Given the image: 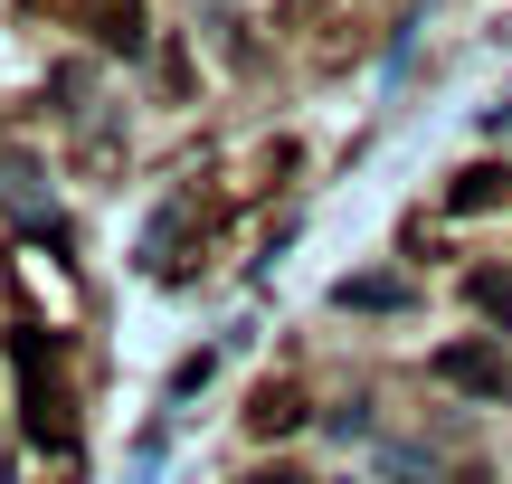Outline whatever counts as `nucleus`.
<instances>
[{
  "label": "nucleus",
  "mask_w": 512,
  "mask_h": 484,
  "mask_svg": "<svg viewBox=\"0 0 512 484\" xmlns=\"http://www.w3.org/2000/svg\"><path fill=\"white\" fill-rule=\"evenodd\" d=\"M332 304H342V314H399V304H408V276H342V295H332Z\"/></svg>",
  "instance_id": "5"
},
{
  "label": "nucleus",
  "mask_w": 512,
  "mask_h": 484,
  "mask_svg": "<svg viewBox=\"0 0 512 484\" xmlns=\"http://www.w3.org/2000/svg\"><path fill=\"white\" fill-rule=\"evenodd\" d=\"M247 484H304V475H285V466H275V475H247Z\"/></svg>",
  "instance_id": "8"
},
{
  "label": "nucleus",
  "mask_w": 512,
  "mask_h": 484,
  "mask_svg": "<svg viewBox=\"0 0 512 484\" xmlns=\"http://www.w3.org/2000/svg\"><path fill=\"white\" fill-rule=\"evenodd\" d=\"M247 428H256V437H294V428H304V399H294V390H266V399L247 409Z\"/></svg>",
  "instance_id": "7"
},
{
  "label": "nucleus",
  "mask_w": 512,
  "mask_h": 484,
  "mask_svg": "<svg viewBox=\"0 0 512 484\" xmlns=\"http://www.w3.org/2000/svg\"><path fill=\"white\" fill-rule=\"evenodd\" d=\"M0 209H10L29 238H48V247L67 238V219H57V200L38 190V162H29V152H10V162H0Z\"/></svg>",
  "instance_id": "3"
},
{
  "label": "nucleus",
  "mask_w": 512,
  "mask_h": 484,
  "mask_svg": "<svg viewBox=\"0 0 512 484\" xmlns=\"http://www.w3.org/2000/svg\"><path fill=\"white\" fill-rule=\"evenodd\" d=\"M465 304H475L484 323H512V266H475V276H465Z\"/></svg>",
  "instance_id": "6"
},
{
  "label": "nucleus",
  "mask_w": 512,
  "mask_h": 484,
  "mask_svg": "<svg viewBox=\"0 0 512 484\" xmlns=\"http://www.w3.org/2000/svg\"><path fill=\"white\" fill-rule=\"evenodd\" d=\"M503 200H512V171L503 162H475V171L446 181V209H503Z\"/></svg>",
  "instance_id": "4"
},
{
  "label": "nucleus",
  "mask_w": 512,
  "mask_h": 484,
  "mask_svg": "<svg viewBox=\"0 0 512 484\" xmlns=\"http://www.w3.org/2000/svg\"><path fill=\"white\" fill-rule=\"evenodd\" d=\"M437 380H446V390H465V399H503L512 390V361H503V342H446V352H437Z\"/></svg>",
  "instance_id": "2"
},
{
  "label": "nucleus",
  "mask_w": 512,
  "mask_h": 484,
  "mask_svg": "<svg viewBox=\"0 0 512 484\" xmlns=\"http://www.w3.org/2000/svg\"><path fill=\"white\" fill-rule=\"evenodd\" d=\"M10 371H19V428L38 456H76V418H67V380H57V342L38 323H10Z\"/></svg>",
  "instance_id": "1"
}]
</instances>
